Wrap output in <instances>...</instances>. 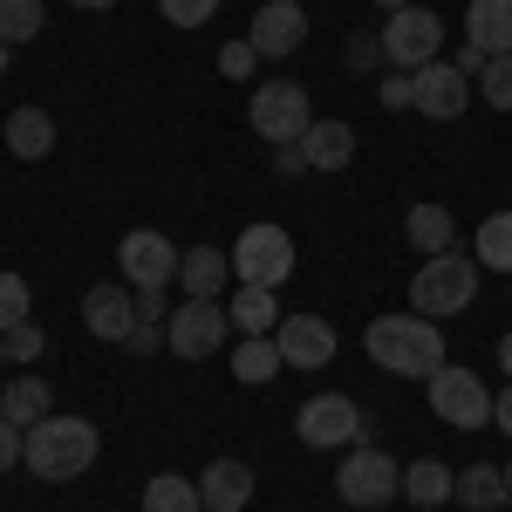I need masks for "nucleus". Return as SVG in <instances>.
<instances>
[{
  "label": "nucleus",
  "mask_w": 512,
  "mask_h": 512,
  "mask_svg": "<svg viewBox=\"0 0 512 512\" xmlns=\"http://www.w3.org/2000/svg\"><path fill=\"white\" fill-rule=\"evenodd\" d=\"M226 335H233V315L219 301H185V308H171V321H164V342L185 355V362H205Z\"/></svg>",
  "instance_id": "obj_10"
},
{
  "label": "nucleus",
  "mask_w": 512,
  "mask_h": 512,
  "mask_svg": "<svg viewBox=\"0 0 512 512\" xmlns=\"http://www.w3.org/2000/svg\"><path fill=\"white\" fill-rule=\"evenodd\" d=\"M28 308H35L28 280H21V274H0V335H7V328H21V321H28Z\"/></svg>",
  "instance_id": "obj_30"
},
{
  "label": "nucleus",
  "mask_w": 512,
  "mask_h": 512,
  "mask_svg": "<svg viewBox=\"0 0 512 512\" xmlns=\"http://www.w3.org/2000/svg\"><path fill=\"white\" fill-rule=\"evenodd\" d=\"M82 321H89L96 342H130V328H137V294L117 287V280H103V287L82 294Z\"/></svg>",
  "instance_id": "obj_14"
},
{
  "label": "nucleus",
  "mask_w": 512,
  "mask_h": 512,
  "mask_svg": "<svg viewBox=\"0 0 512 512\" xmlns=\"http://www.w3.org/2000/svg\"><path fill=\"white\" fill-rule=\"evenodd\" d=\"M178 260H185V253H178L164 233H151V226L123 233V246H117L123 287H137V294H144V287H171V280H178Z\"/></svg>",
  "instance_id": "obj_9"
},
{
  "label": "nucleus",
  "mask_w": 512,
  "mask_h": 512,
  "mask_svg": "<svg viewBox=\"0 0 512 512\" xmlns=\"http://www.w3.org/2000/svg\"><path fill=\"white\" fill-rule=\"evenodd\" d=\"M158 14L171 28H205V21L219 14V0H158Z\"/></svg>",
  "instance_id": "obj_32"
},
{
  "label": "nucleus",
  "mask_w": 512,
  "mask_h": 512,
  "mask_svg": "<svg viewBox=\"0 0 512 512\" xmlns=\"http://www.w3.org/2000/svg\"><path fill=\"white\" fill-rule=\"evenodd\" d=\"M335 492H342L349 506L376 512L403 492V465H396L390 451H376V444H355L349 458H342V472H335Z\"/></svg>",
  "instance_id": "obj_6"
},
{
  "label": "nucleus",
  "mask_w": 512,
  "mask_h": 512,
  "mask_svg": "<svg viewBox=\"0 0 512 512\" xmlns=\"http://www.w3.org/2000/svg\"><path fill=\"white\" fill-rule=\"evenodd\" d=\"M253 69H260V48H253V41H226V48H219V76L246 82Z\"/></svg>",
  "instance_id": "obj_33"
},
{
  "label": "nucleus",
  "mask_w": 512,
  "mask_h": 512,
  "mask_svg": "<svg viewBox=\"0 0 512 512\" xmlns=\"http://www.w3.org/2000/svg\"><path fill=\"white\" fill-rule=\"evenodd\" d=\"M437 41H444V21H437L431 7H403L383 28V62L403 69V76H417L424 62H437Z\"/></svg>",
  "instance_id": "obj_7"
},
{
  "label": "nucleus",
  "mask_w": 512,
  "mask_h": 512,
  "mask_svg": "<svg viewBox=\"0 0 512 512\" xmlns=\"http://www.w3.org/2000/svg\"><path fill=\"white\" fill-rule=\"evenodd\" d=\"M465 41L485 55H512V0H472L465 7Z\"/></svg>",
  "instance_id": "obj_19"
},
{
  "label": "nucleus",
  "mask_w": 512,
  "mask_h": 512,
  "mask_svg": "<svg viewBox=\"0 0 512 512\" xmlns=\"http://www.w3.org/2000/svg\"><path fill=\"white\" fill-rule=\"evenodd\" d=\"M376 96H383V103H390V110H410V76H403V69H396V76L383 82V89H376Z\"/></svg>",
  "instance_id": "obj_40"
},
{
  "label": "nucleus",
  "mask_w": 512,
  "mask_h": 512,
  "mask_svg": "<svg viewBox=\"0 0 512 512\" xmlns=\"http://www.w3.org/2000/svg\"><path fill=\"white\" fill-rule=\"evenodd\" d=\"M137 315H144V321H171V301H164V287H144V294H137Z\"/></svg>",
  "instance_id": "obj_38"
},
{
  "label": "nucleus",
  "mask_w": 512,
  "mask_h": 512,
  "mask_svg": "<svg viewBox=\"0 0 512 512\" xmlns=\"http://www.w3.org/2000/svg\"><path fill=\"white\" fill-rule=\"evenodd\" d=\"M492 424H499V431L512 437V383H506V390H499V396H492Z\"/></svg>",
  "instance_id": "obj_41"
},
{
  "label": "nucleus",
  "mask_w": 512,
  "mask_h": 512,
  "mask_svg": "<svg viewBox=\"0 0 512 512\" xmlns=\"http://www.w3.org/2000/svg\"><path fill=\"white\" fill-rule=\"evenodd\" d=\"M21 444H28V437H21V424H7V417H0V478L21 465Z\"/></svg>",
  "instance_id": "obj_37"
},
{
  "label": "nucleus",
  "mask_w": 512,
  "mask_h": 512,
  "mask_svg": "<svg viewBox=\"0 0 512 512\" xmlns=\"http://www.w3.org/2000/svg\"><path fill=\"white\" fill-rule=\"evenodd\" d=\"M362 349L390 376H424L431 383L437 369H444V335H437L431 315H376L369 335H362Z\"/></svg>",
  "instance_id": "obj_1"
},
{
  "label": "nucleus",
  "mask_w": 512,
  "mask_h": 512,
  "mask_svg": "<svg viewBox=\"0 0 512 512\" xmlns=\"http://www.w3.org/2000/svg\"><path fill=\"white\" fill-rule=\"evenodd\" d=\"M96 451H103V437H96V424L89 417H41V424H28V444H21V465L35 478H48V485H62V478H82L89 465H96Z\"/></svg>",
  "instance_id": "obj_2"
},
{
  "label": "nucleus",
  "mask_w": 512,
  "mask_h": 512,
  "mask_svg": "<svg viewBox=\"0 0 512 512\" xmlns=\"http://www.w3.org/2000/svg\"><path fill=\"white\" fill-rule=\"evenodd\" d=\"M144 512H205V499H198V478L158 472L151 485H144Z\"/></svg>",
  "instance_id": "obj_24"
},
{
  "label": "nucleus",
  "mask_w": 512,
  "mask_h": 512,
  "mask_svg": "<svg viewBox=\"0 0 512 512\" xmlns=\"http://www.w3.org/2000/svg\"><path fill=\"white\" fill-rule=\"evenodd\" d=\"M178 280H185V301H219V287L233 280V260L219 246H192L178 260Z\"/></svg>",
  "instance_id": "obj_17"
},
{
  "label": "nucleus",
  "mask_w": 512,
  "mask_h": 512,
  "mask_svg": "<svg viewBox=\"0 0 512 512\" xmlns=\"http://www.w3.org/2000/svg\"><path fill=\"white\" fill-rule=\"evenodd\" d=\"M472 103V76H458L451 62H424L410 76V110H424L431 123H458Z\"/></svg>",
  "instance_id": "obj_11"
},
{
  "label": "nucleus",
  "mask_w": 512,
  "mask_h": 512,
  "mask_svg": "<svg viewBox=\"0 0 512 512\" xmlns=\"http://www.w3.org/2000/svg\"><path fill=\"white\" fill-rule=\"evenodd\" d=\"M383 62V35H349V76H369Z\"/></svg>",
  "instance_id": "obj_35"
},
{
  "label": "nucleus",
  "mask_w": 512,
  "mask_h": 512,
  "mask_svg": "<svg viewBox=\"0 0 512 512\" xmlns=\"http://www.w3.org/2000/svg\"><path fill=\"white\" fill-rule=\"evenodd\" d=\"M274 342H280V362H287V369H328V355H335V328H328L321 315H280Z\"/></svg>",
  "instance_id": "obj_13"
},
{
  "label": "nucleus",
  "mask_w": 512,
  "mask_h": 512,
  "mask_svg": "<svg viewBox=\"0 0 512 512\" xmlns=\"http://www.w3.org/2000/svg\"><path fill=\"white\" fill-rule=\"evenodd\" d=\"M280 369H287V362H280L274 335H239V355H233V376H239V383H253V390H260V383H274Z\"/></svg>",
  "instance_id": "obj_22"
},
{
  "label": "nucleus",
  "mask_w": 512,
  "mask_h": 512,
  "mask_svg": "<svg viewBox=\"0 0 512 512\" xmlns=\"http://www.w3.org/2000/svg\"><path fill=\"white\" fill-rule=\"evenodd\" d=\"M478 294V260H465L458 246L451 253H431L424 267H417V280H410V308L417 315H458V308H472Z\"/></svg>",
  "instance_id": "obj_3"
},
{
  "label": "nucleus",
  "mask_w": 512,
  "mask_h": 512,
  "mask_svg": "<svg viewBox=\"0 0 512 512\" xmlns=\"http://www.w3.org/2000/svg\"><path fill=\"white\" fill-rule=\"evenodd\" d=\"M485 62H492V55H485V48H478V41H465V48H458V62H451V69H458V76H485Z\"/></svg>",
  "instance_id": "obj_39"
},
{
  "label": "nucleus",
  "mask_w": 512,
  "mask_h": 512,
  "mask_svg": "<svg viewBox=\"0 0 512 512\" xmlns=\"http://www.w3.org/2000/svg\"><path fill=\"white\" fill-rule=\"evenodd\" d=\"M239 335H274L280 328V308H274V287H239V301L226 308Z\"/></svg>",
  "instance_id": "obj_25"
},
{
  "label": "nucleus",
  "mask_w": 512,
  "mask_h": 512,
  "mask_svg": "<svg viewBox=\"0 0 512 512\" xmlns=\"http://www.w3.org/2000/svg\"><path fill=\"white\" fill-rule=\"evenodd\" d=\"M0 369H7V342H0Z\"/></svg>",
  "instance_id": "obj_46"
},
{
  "label": "nucleus",
  "mask_w": 512,
  "mask_h": 512,
  "mask_svg": "<svg viewBox=\"0 0 512 512\" xmlns=\"http://www.w3.org/2000/svg\"><path fill=\"white\" fill-rule=\"evenodd\" d=\"M0 342H7V362H35V355H41V328H35V321H21V328H7Z\"/></svg>",
  "instance_id": "obj_34"
},
{
  "label": "nucleus",
  "mask_w": 512,
  "mask_h": 512,
  "mask_svg": "<svg viewBox=\"0 0 512 512\" xmlns=\"http://www.w3.org/2000/svg\"><path fill=\"white\" fill-rule=\"evenodd\" d=\"M294 431H301V444H315V451H335V444H349V437H362V410H355V396H308L301 403V417H294Z\"/></svg>",
  "instance_id": "obj_12"
},
{
  "label": "nucleus",
  "mask_w": 512,
  "mask_h": 512,
  "mask_svg": "<svg viewBox=\"0 0 512 512\" xmlns=\"http://www.w3.org/2000/svg\"><path fill=\"white\" fill-rule=\"evenodd\" d=\"M253 48L267 55V62H280V55H294L301 41H308V14H301V0H267L260 14H253Z\"/></svg>",
  "instance_id": "obj_15"
},
{
  "label": "nucleus",
  "mask_w": 512,
  "mask_h": 512,
  "mask_svg": "<svg viewBox=\"0 0 512 512\" xmlns=\"http://www.w3.org/2000/svg\"><path fill=\"white\" fill-rule=\"evenodd\" d=\"M403 239H410L417 253H451V246H458V226H451V212H444V205H410Z\"/></svg>",
  "instance_id": "obj_21"
},
{
  "label": "nucleus",
  "mask_w": 512,
  "mask_h": 512,
  "mask_svg": "<svg viewBox=\"0 0 512 512\" xmlns=\"http://www.w3.org/2000/svg\"><path fill=\"white\" fill-rule=\"evenodd\" d=\"M158 349H164V321L137 315V328H130V355H158Z\"/></svg>",
  "instance_id": "obj_36"
},
{
  "label": "nucleus",
  "mask_w": 512,
  "mask_h": 512,
  "mask_svg": "<svg viewBox=\"0 0 512 512\" xmlns=\"http://www.w3.org/2000/svg\"><path fill=\"white\" fill-rule=\"evenodd\" d=\"M226 260H233L239 287H280V280L294 274V239H287V226L260 219V226L239 233V246L226 253Z\"/></svg>",
  "instance_id": "obj_4"
},
{
  "label": "nucleus",
  "mask_w": 512,
  "mask_h": 512,
  "mask_svg": "<svg viewBox=\"0 0 512 512\" xmlns=\"http://www.w3.org/2000/svg\"><path fill=\"white\" fill-rule=\"evenodd\" d=\"M478 267H492V274H512V212H492L485 226H478Z\"/></svg>",
  "instance_id": "obj_28"
},
{
  "label": "nucleus",
  "mask_w": 512,
  "mask_h": 512,
  "mask_svg": "<svg viewBox=\"0 0 512 512\" xmlns=\"http://www.w3.org/2000/svg\"><path fill=\"white\" fill-rule=\"evenodd\" d=\"M48 410H55V396H48L41 376H14V383L0 390V417H7V424H41Z\"/></svg>",
  "instance_id": "obj_23"
},
{
  "label": "nucleus",
  "mask_w": 512,
  "mask_h": 512,
  "mask_svg": "<svg viewBox=\"0 0 512 512\" xmlns=\"http://www.w3.org/2000/svg\"><path fill=\"white\" fill-rule=\"evenodd\" d=\"M431 410L451 424V431H478V424H492V390L478 383L472 369H437L431 376Z\"/></svg>",
  "instance_id": "obj_8"
},
{
  "label": "nucleus",
  "mask_w": 512,
  "mask_h": 512,
  "mask_svg": "<svg viewBox=\"0 0 512 512\" xmlns=\"http://www.w3.org/2000/svg\"><path fill=\"white\" fill-rule=\"evenodd\" d=\"M7 55H14V48H7V41H0V76H7Z\"/></svg>",
  "instance_id": "obj_44"
},
{
  "label": "nucleus",
  "mask_w": 512,
  "mask_h": 512,
  "mask_svg": "<svg viewBox=\"0 0 512 512\" xmlns=\"http://www.w3.org/2000/svg\"><path fill=\"white\" fill-rule=\"evenodd\" d=\"M506 485H512V465H506Z\"/></svg>",
  "instance_id": "obj_47"
},
{
  "label": "nucleus",
  "mask_w": 512,
  "mask_h": 512,
  "mask_svg": "<svg viewBox=\"0 0 512 512\" xmlns=\"http://www.w3.org/2000/svg\"><path fill=\"white\" fill-rule=\"evenodd\" d=\"M492 512H499V506H492Z\"/></svg>",
  "instance_id": "obj_48"
},
{
  "label": "nucleus",
  "mask_w": 512,
  "mask_h": 512,
  "mask_svg": "<svg viewBox=\"0 0 512 512\" xmlns=\"http://www.w3.org/2000/svg\"><path fill=\"white\" fill-rule=\"evenodd\" d=\"M376 7H383V14H403V7H417V0H376Z\"/></svg>",
  "instance_id": "obj_43"
},
{
  "label": "nucleus",
  "mask_w": 512,
  "mask_h": 512,
  "mask_svg": "<svg viewBox=\"0 0 512 512\" xmlns=\"http://www.w3.org/2000/svg\"><path fill=\"white\" fill-rule=\"evenodd\" d=\"M7 151L21 164L48 158V151H55V117H48V110H14V117H7Z\"/></svg>",
  "instance_id": "obj_20"
},
{
  "label": "nucleus",
  "mask_w": 512,
  "mask_h": 512,
  "mask_svg": "<svg viewBox=\"0 0 512 512\" xmlns=\"http://www.w3.org/2000/svg\"><path fill=\"white\" fill-rule=\"evenodd\" d=\"M458 499H465L472 512H492V506H506V499H512V485H506L499 465H472V472H458Z\"/></svg>",
  "instance_id": "obj_27"
},
{
  "label": "nucleus",
  "mask_w": 512,
  "mask_h": 512,
  "mask_svg": "<svg viewBox=\"0 0 512 512\" xmlns=\"http://www.w3.org/2000/svg\"><path fill=\"white\" fill-rule=\"evenodd\" d=\"M451 492H458V478L444 472L437 458H417V465L403 472V499H410V506H444Z\"/></svg>",
  "instance_id": "obj_26"
},
{
  "label": "nucleus",
  "mask_w": 512,
  "mask_h": 512,
  "mask_svg": "<svg viewBox=\"0 0 512 512\" xmlns=\"http://www.w3.org/2000/svg\"><path fill=\"white\" fill-rule=\"evenodd\" d=\"M478 82H485V103H492V110H512V55H492Z\"/></svg>",
  "instance_id": "obj_31"
},
{
  "label": "nucleus",
  "mask_w": 512,
  "mask_h": 512,
  "mask_svg": "<svg viewBox=\"0 0 512 512\" xmlns=\"http://www.w3.org/2000/svg\"><path fill=\"white\" fill-rule=\"evenodd\" d=\"M41 0H0V41L14 48V41H35L41 35Z\"/></svg>",
  "instance_id": "obj_29"
},
{
  "label": "nucleus",
  "mask_w": 512,
  "mask_h": 512,
  "mask_svg": "<svg viewBox=\"0 0 512 512\" xmlns=\"http://www.w3.org/2000/svg\"><path fill=\"white\" fill-rule=\"evenodd\" d=\"M198 499H205V512H239L253 499V472H246L239 458H212V465L198 472Z\"/></svg>",
  "instance_id": "obj_16"
},
{
  "label": "nucleus",
  "mask_w": 512,
  "mask_h": 512,
  "mask_svg": "<svg viewBox=\"0 0 512 512\" xmlns=\"http://www.w3.org/2000/svg\"><path fill=\"white\" fill-rule=\"evenodd\" d=\"M246 117H253V130H260L267 144H301V137L315 130V103H308L301 82H260Z\"/></svg>",
  "instance_id": "obj_5"
},
{
  "label": "nucleus",
  "mask_w": 512,
  "mask_h": 512,
  "mask_svg": "<svg viewBox=\"0 0 512 512\" xmlns=\"http://www.w3.org/2000/svg\"><path fill=\"white\" fill-rule=\"evenodd\" d=\"M499 369H506V383H512V335L499 342Z\"/></svg>",
  "instance_id": "obj_42"
},
{
  "label": "nucleus",
  "mask_w": 512,
  "mask_h": 512,
  "mask_svg": "<svg viewBox=\"0 0 512 512\" xmlns=\"http://www.w3.org/2000/svg\"><path fill=\"white\" fill-rule=\"evenodd\" d=\"M301 158L315 164V171H349L355 130H349V123H335V117H315V130L301 137Z\"/></svg>",
  "instance_id": "obj_18"
},
{
  "label": "nucleus",
  "mask_w": 512,
  "mask_h": 512,
  "mask_svg": "<svg viewBox=\"0 0 512 512\" xmlns=\"http://www.w3.org/2000/svg\"><path fill=\"white\" fill-rule=\"evenodd\" d=\"M76 7H117V0H76Z\"/></svg>",
  "instance_id": "obj_45"
}]
</instances>
